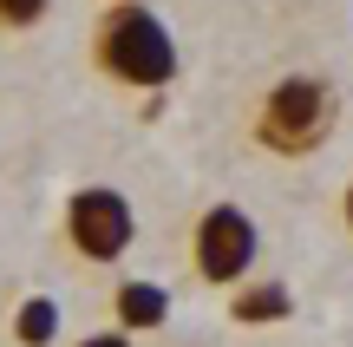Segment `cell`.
Segmentation results:
<instances>
[{
	"label": "cell",
	"mask_w": 353,
	"mask_h": 347,
	"mask_svg": "<svg viewBox=\"0 0 353 347\" xmlns=\"http://www.w3.org/2000/svg\"><path fill=\"white\" fill-rule=\"evenodd\" d=\"M92 59L105 79H118L131 92H164L176 79V39L144 0H112L92 20Z\"/></svg>",
	"instance_id": "obj_1"
},
{
	"label": "cell",
	"mask_w": 353,
	"mask_h": 347,
	"mask_svg": "<svg viewBox=\"0 0 353 347\" xmlns=\"http://www.w3.org/2000/svg\"><path fill=\"white\" fill-rule=\"evenodd\" d=\"M334 125H341V92H334V79L288 72V79H275V86L262 92V105H255V118H249V138H255V151H268V157H314L321 144L334 138Z\"/></svg>",
	"instance_id": "obj_2"
},
{
	"label": "cell",
	"mask_w": 353,
	"mask_h": 347,
	"mask_svg": "<svg viewBox=\"0 0 353 347\" xmlns=\"http://www.w3.org/2000/svg\"><path fill=\"white\" fill-rule=\"evenodd\" d=\"M131 236H138V210H131L125 190H112V184H85V190L65 197V243H72L79 262H118L131 249Z\"/></svg>",
	"instance_id": "obj_3"
},
{
	"label": "cell",
	"mask_w": 353,
	"mask_h": 347,
	"mask_svg": "<svg viewBox=\"0 0 353 347\" xmlns=\"http://www.w3.org/2000/svg\"><path fill=\"white\" fill-rule=\"evenodd\" d=\"M255 249H262V230H255V217L242 204H210L196 217V230H190V262H196V275L216 282V288L242 282V275L255 269Z\"/></svg>",
	"instance_id": "obj_4"
},
{
	"label": "cell",
	"mask_w": 353,
	"mask_h": 347,
	"mask_svg": "<svg viewBox=\"0 0 353 347\" xmlns=\"http://www.w3.org/2000/svg\"><path fill=\"white\" fill-rule=\"evenodd\" d=\"M112 315L125 335H144V328H164L170 321V295L157 282H118L112 288Z\"/></svg>",
	"instance_id": "obj_5"
},
{
	"label": "cell",
	"mask_w": 353,
	"mask_h": 347,
	"mask_svg": "<svg viewBox=\"0 0 353 347\" xmlns=\"http://www.w3.org/2000/svg\"><path fill=\"white\" fill-rule=\"evenodd\" d=\"M294 315V295L281 282H242V295L229 301V321L255 328V321H288Z\"/></svg>",
	"instance_id": "obj_6"
},
{
	"label": "cell",
	"mask_w": 353,
	"mask_h": 347,
	"mask_svg": "<svg viewBox=\"0 0 353 347\" xmlns=\"http://www.w3.org/2000/svg\"><path fill=\"white\" fill-rule=\"evenodd\" d=\"M59 335V301L52 295H26L20 308H13V341L20 347H52Z\"/></svg>",
	"instance_id": "obj_7"
},
{
	"label": "cell",
	"mask_w": 353,
	"mask_h": 347,
	"mask_svg": "<svg viewBox=\"0 0 353 347\" xmlns=\"http://www.w3.org/2000/svg\"><path fill=\"white\" fill-rule=\"evenodd\" d=\"M52 13V0H0V33H26Z\"/></svg>",
	"instance_id": "obj_8"
},
{
	"label": "cell",
	"mask_w": 353,
	"mask_h": 347,
	"mask_svg": "<svg viewBox=\"0 0 353 347\" xmlns=\"http://www.w3.org/2000/svg\"><path fill=\"white\" fill-rule=\"evenodd\" d=\"M72 347H131L125 328H105V335H85V341H72Z\"/></svg>",
	"instance_id": "obj_9"
},
{
	"label": "cell",
	"mask_w": 353,
	"mask_h": 347,
	"mask_svg": "<svg viewBox=\"0 0 353 347\" xmlns=\"http://www.w3.org/2000/svg\"><path fill=\"white\" fill-rule=\"evenodd\" d=\"M341 210H347V230H353V184H347V204H341Z\"/></svg>",
	"instance_id": "obj_10"
}]
</instances>
